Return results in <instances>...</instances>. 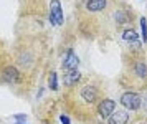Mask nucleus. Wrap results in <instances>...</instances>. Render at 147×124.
I'll use <instances>...</instances> for the list:
<instances>
[{
	"label": "nucleus",
	"mask_w": 147,
	"mask_h": 124,
	"mask_svg": "<svg viewBox=\"0 0 147 124\" xmlns=\"http://www.w3.org/2000/svg\"><path fill=\"white\" fill-rule=\"evenodd\" d=\"M121 103H122L124 108L131 109V111H136V109H139L140 106H142V98H140L137 93L127 91L121 96Z\"/></svg>",
	"instance_id": "1"
},
{
	"label": "nucleus",
	"mask_w": 147,
	"mask_h": 124,
	"mask_svg": "<svg viewBox=\"0 0 147 124\" xmlns=\"http://www.w3.org/2000/svg\"><path fill=\"white\" fill-rule=\"evenodd\" d=\"M78 96H80V101H83L84 104H93V103H96V99L99 96V91H98L96 86L86 85L80 89V94Z\"/></svg>",
	"instance_id": "2"
},
{
	"label": "nucleus",
	"mask_w": 147,
	"mask_h": 124,
	"mask_svg": "<svg viewBox=\"0 0 147 124\" xmlns=\"http://www.w3.org/2000/svg\"><path fill=\"white\" fill-rule=\"evenodd\" d=\"M50 20L56 26L63 25V10H61L60 0H51V3H50Z\"/></svg>",
	"instance_id": "3"
},
{
	"label": "nucleus",
	"mask_w": 147,
	"mask_h": 124,
	"mask_svg": "<svg viewBox=\"0 0 147 124\" xmlns=\"http://www.w3.org/2000/svg\"><path fill=\"white\" fill-rule=\"evenodd\" d=\"M114 111H116V103L113 99H102L98 104V114L101 119H107Z\"/></svg>",
	"instance_id": "4"
},
{
	"label": "nucleus",
	"mask_w": 147,
	"mask_h": 124,
	"mask_svg": "<svg viewBox=\"0 0 147 124\" xmlns=\"http://www.w3.org/2000/svg\"><path fill=\"white\" fill-rule=\"evenodd\" d=\"M18 78H20V73H18V70L13 68V66H8V68H5V70L2 71V81H5L8 85H15V83L18 81Z\"/></svg>",
	"instance_id": "5"
},
{
	"label": "nucleus",
	"mask_w": 147,
	"mask_h": 124,
	"mask_svg": "<svg viewBox=\"0 0 147 124\" xmlns=\"http://www.w3.org/2000/svg\"><path fill=\"white\" fill-rule=\"evenodd\" d=\"M127 121H129L127 111H114L107 118V124H127Z\"/></svg>",
	"instance_id": "6"
},
{
	"label": "nucleus",
	"mask_w": 147,
	"mask_h": 124,
	"mask_svg": "<svg viewBox=\"0 0 147 124\" xmlns=\"http://www.w3.org/2000/svg\"><path fill=\"white\" fill-rule=\"evenodd\" d=\"M78 63H80V60L76 58V55L73 53V50H68L66 58H65V61H63V68H65L66 71L76 70V68H78Z\"/></svg>",
	"instance_id": "7"
},
{
	"label": "nucleus",
	"mask_w": 147,
	"mask_h": 124,
	"mask_svg": "<svg viewBox=\"0 0 147 124\" xmlns=\"http://www.w3.org/2000/svg\"><path fill=\"white\" fill-rule=\"evenodd\" d=\"M107 7V0H88L86 2V10L89 12H101Z\"/></svg>",
	"instance_id": "8"
},
{
	"label": "nucleus",
	"mask_w": 147,
	"mask_h": 124,
	"mask_svg": "<svg viewBox=\"0 0 147 124\" xmlns=\"http://www.w3.org/2000/svg\"><path fill=\"white\" fill-rule=\"evenodd\" d=\"M132 73L139 79H146L147 78V65L144 61H136L132 65Z\"/></svg>",
	"instance_id": "9"
},
{
	"label": "nucleus",
	"mask_w": 147,
	"mask_h": 124,
	"mask_svg": "<svg viewBox=\"0 0 147 124\" xmlns=\"http://www.w3.org/2000/svg\"><path fill=\"white\" fill-rule=\"evenodd\" d=\"M81 78V75L78 70H69V71L65 73V76H63V81H65V85L71 86L74 83H78V79Z\"/></svg>",
	"instance_id": "10"
},
{
	"label": "nucleus",
	"mask_w": 147,
	"mask_h": 124,
	"mask_svg": "<svg viewBox=\"0 0 147 124\" xmlns=\"http://www.w3.org/2000/svg\"><path fill=\"white\" fill-rule=\"evenodd\" d=\"M122 40L124 41L136 43V41H139V35H137V32H134V30H124L122 32Z\"/></svg>",
	"instance_id": "11"
},
{
	"label": "nucleus",
	"mask_w": 147,
	"mask_h": 124,
	"mask_svg": "<svg viewBox=\"0 0 147 124\" xmlns=\"http://www.w3.org/2000/svg\"><path fill=\"white\" fill-rule=\"evenodd\" d=\"M114 20H116V23H124V22H127V13L124 10H117L114 13Z\"/></svg>",
	"instance_id": "12"
},
{
	"label": "nucleus",
	"mask_w": 147,
	"mask_h": 124,
	"mask_svg": "<svg viewBox=\"0 0 147 124\" xmlns=\"http://www.w3.org/2000/svg\"><path fill=\"white\" fill-rule=\"evenodd\" d=\"M50 88H51L53 91H56V89H58V79H56V71H51V75H50Z\"/></svg>",
	"instance_id": "13"
},
{
	"label": "nucleus",
	"mask_w": 147,
	"mask_h": 124,
	"mask_svg": "<svg viewBox=\"0 0 147 124\" xmlns=\"http://www.w3.org/2000/svg\"><path fill=\"white\" fill-rule=\"evenodd\" d=\"M140 28H142V38L146 41L147 40V20L146 18H140Z\"/></svg>",
	"instance_id": "14"
},
{
	"label": "nucleus",
	"mask_w": 147,
	"mask_h": 124,
	"mask_svg": "<svg viewBox=\"0 0 147 124\" xmlns=\"http://www.w3.org/2000/svg\"><path fill=\"white\" fill-rule=\"evenodd\" d=\"M60 119H61V123H63V124H69V118H68V116H65V114H61Z\"/></svg>",
	"instance_id": "15"
},
{
	"label": "nucleus",
	"mask_w": 147,
	"mask_h": 124,
	"mask_svg": "<svg viewBox=\"0 0 147 124\" xmlns=\"http://www.w3.org/2000/svg\"><path fill=\"white\" fill-rule=\"evenodd\" d=\"M139 124H146V123H139Z\"/></svg>",
	"instance_id": "16"
}]
</instances>
